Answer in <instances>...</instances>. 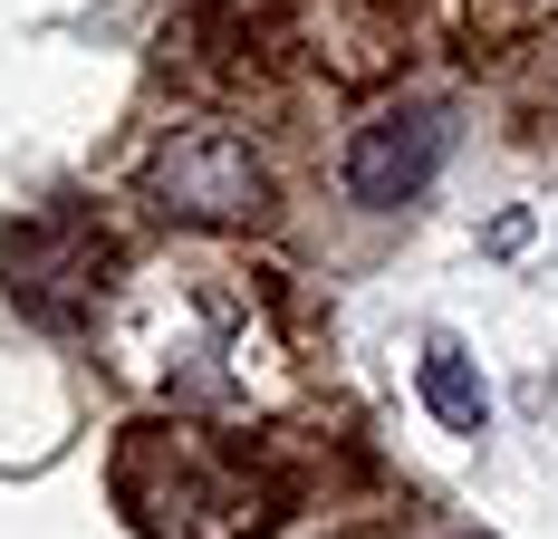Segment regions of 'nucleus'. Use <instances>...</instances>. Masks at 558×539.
<instances>
[{"label":"nucleus","mask_w":558,"mask_h":539,"mask_svg":"<svg viewBox=\"0 0 558 539\" xmlns=\"http://www.w3.org/2000/svg\"><path fill=\"white\" fill-rule=\"evenodd\" d=\"M155 203L173 221H260L270 213V164L251 155V135H231V125H183L165 155H155Z\"/></svg>","instance_id":"f257e3e1"},{"label":"nucleus","mask_w":558,"mask_h":539,"mask_svg":"<svg viewBox=\"0 0 558 539\" xmlns=\"http://www.w3.org/2000/svg\"><path fill=\"white\" fill-rule=\"evenodd\" d=\"M444 145L452 125L444 107H376L356 135H347V164H337V183H347V203H366V213H395V203H414L434 173H444Z\"/></svg>","instance_id":"f03ea898"},{"label":"nucleus","mask_w":558,"mask_h":539,"mask_svg":"<svg viewBox=\"0 0 558 539\" xmlns=\"http://www.w3.org/2000/svg\"><path fill=\"white\" fill-rule=\"evenodd\" d=\"M424 405H434L452 433H482V424H492V395H482V376L462 367V347H452V337L424 347Z\"/></svg>","instance_id":"7ed1b4c3"},{"label":"nucleus","mask_w":558,"mask_h":539,"mask_svg":"<svg viewBox=\"0 0 558 539\" xmlns=\"http://www.w3.org/2000/svg\"><path fill=\"white\" fill-rule=\"evenodd\" d=\"M558 20V0H472V29H549Z\"/></svg>","instance_id":"20e7f679"}]
</instances>
